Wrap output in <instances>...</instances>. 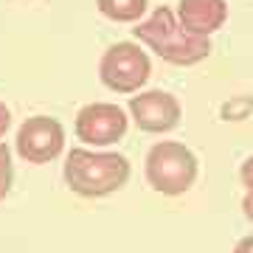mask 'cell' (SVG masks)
<instances>
[{
  "instance_id": "6da1fadb",
  "label": "cell",
  "mask_w": 253,
  "mask_h": 253,
  "mask_svg": "<svg viewBox=\"0 0 253 253\" xmlns=\"http://www.w3.org/2000/svg\"><path fill=\"white\" fill-rule=\"evenodd\" d=\"M65 183L79 197H107L126 186L132 166L124 155L101 152L87 146H73L65 158Z\"/></svg>"
},
{
  "instance_id": "7a4b0ae2",
  "label": "cell",
  "mask_w": 253,
  "mask_h": 253,
  "mask_svg": "<svg viewBox=\"0 0 253 253\" xmlns=\"http://www.w3.org/2000/svg\"><path fill=\"white\" fill-rule=\"evenodd\" d=\"M132 34L141 45L161 56L169 65H197L211 54V40L183 31L180 20L169 6H158L146 20H141Z\"/></svg>"
},
{
  "instance_id": "3957f363",
  "label": "cell",
  "mask_w": 253,
  "mask_h": 253,
  "mask_svg": "<svg viewBox=\"0 0 253 253\" xmlns=\"http://www.w3.org/2000/svg\"><path fill=\"white\" fill-rule=\"evenodd\" d=\"M146 183L158 194L180 197L197 180V155L180 141H158L146 152Z\"/></svg>"
},
{
  "instance_id": "277c9868",
  "label": "cell",
  "mask_w": 253,
  "mask_h": 253,
  "mask_svg": "<svg viewBox=\"0 0 253 253\" xmlns=\"http://www.w3.org/2000/svg\"><path fill=\"white\" fill-rule=\"evenodd\" d=\"M152 73V62L141 45L135 42H116L104 51L99 62V79L113 93H141Z\"/></svg>"
},
{
  "instance_id": "5b68a950",
  "label": "cell",
  "mask_w": 253,
  "mask_h": 253,
  "mask_svg": "<svg viewBox=\"0 0 253 253\" xmlns=\"http://www.w3.org/2000/svg\"><path fill=\"white\" fill-rule=\"evenodd\" d=\"M126 126H129V118L118 104L113 101H93V104H84V107L76 113V121H73V129H76V138L87 146H113L118 144L121 138L126 135Z\"/></svg>"
},
{
  "instance_id": "8992f818",
  "label": "cell",
  "mask_w": 253,
  "mask_h": 253,
  "mask_svg": "<svg viewBox=\"0 0 253 253\" xmlns=\"http://www.w3.org/2000/svg\"><path fill=\"white\" fill-rule=\"evenodd\" d=\"M14 149L26 163L42 166V163L56 161L65 149V129L62 124L51 116H31L26 118L17 129Z\"/></svg>"
},
{
  "instance_id": "52a82bcc",
  "label": "cell",
  "mask_w": 253,
  "mask_h": 253,
  "mask_svg": "<svg viewBox=\"0 0 253 253\" xmlns=\"http://www.w3.org/2000/svg\"><path fill=\"white\" fill-rule=\"evenodd\" d=\"M183 107L177 96L166 90H144L129 99V118L135 121V126L141 132H169L180 124Z\"/></svg>"
},
{
  "instance_id": "ba28073f",
  "label": "cell",
  "mask_w": 253,
  "mask_h": 253,
  "mask_svg": "<svg viewBox=\"0 0 253 253\" xmlns=\"http://www.w3.org/2000/svg\"><path fill=\"white\" fill-rule=\"evenodd\" d=\"M177 20L183 31L194 37H211L214 31L225 26L228 20V3L225 0H177Z\"/></svg>"
},
{
  "instance_id": "9c48e42d",
  "label": "cell",
  "mask_w": 253,
  "mask_h": 253,
  "mask_svg": "<svg viewBox=\"0 0 253 253\" xmlns=\"http://www.w3.org/2000/svg\"><path fill=\"white\" fill-rule=\"evenodd\" d=\"M99 11L113 23H141L149 0H96Z\"/></svg>"
},
{
  "instance_id": "30bf717a",
  "label": "cell",
  "mask_w": 253,
  "mask_h": 253,
  "mask_svg": "<svg viewBox=\"0 0 253 253\" xmlns=\"http://www.w3.org/2000/svg\"><path fill=\"white\" fill-rule=\"evenodd\" d=\"M11 183H14V163H11L9 144H0V203L9 197Z\"/></svg>"
},
{
  "instance_id": "8fae6325",
  "label": "cell",
  "mask_w": 253,
  "mask_h": 253,
  "mask_svg": "<svg viewBox=\"0 0 253 253\" xmlns=\"http://www.w3.org/2000/svg\"><path fill=\"white\" fill-rule=\"evenodd\" d=\"M239 180H242V186L248 191H253V155L242 163V169H239Z\"/></svg>"
},
{
  "instance_id": "7c38bea8",
  "label": "cell",
  "mask_w": 253,
  "mask_h": 253,
  "mask_svg": "<svg viewBox=\"0 0 253 253\" xmlns=\"http://www.w3.org/2000/svg\"><path fill=\"white\" fill-rule=\"evenodd\" d=\"M9 126H11V110L0 101V138L9 132Z\"/></svg>"
},
{
  "instance_id": "4fadbf2b",
  "label": "cell",
  "mask_w": 253,
  "mask_h": 253,
  "mask_svg": "<svg viewBox=\"0 0 253 253\" xmlns=\"http://www.w3.org/2000/svg\"><path fill=\"white\" fill-rule=\"evenodd\" d=\"M242 214L253 222V191H245V197H242Z\"/></svg>"
},
{
  "instance_id": "5bb4252c",
  "label": "cell",
  "mask_w": 253,
  "mask_h": 253,
  "mask_svg": "<svg viewBox=\"0 0 253 253\" xmlns=\"http://www.w3.org/2000/svg\"><path fill=\"white\" fill-rule=\"evenodd\" d=\"M234 253H253V234L251 236H242V239L236 242Z\"/></svg>"
}]
</instances>
